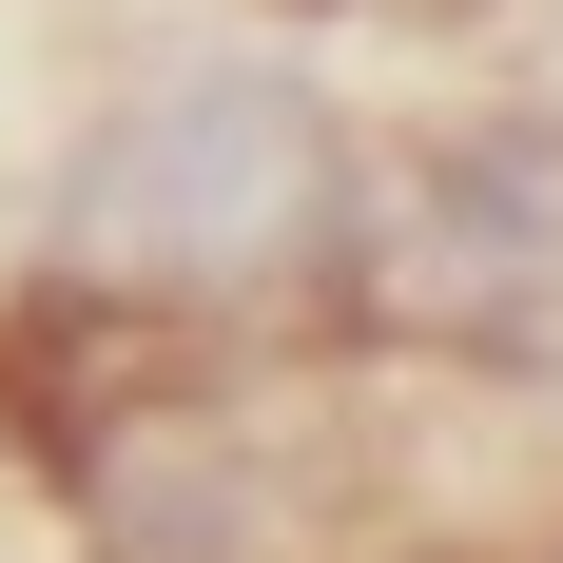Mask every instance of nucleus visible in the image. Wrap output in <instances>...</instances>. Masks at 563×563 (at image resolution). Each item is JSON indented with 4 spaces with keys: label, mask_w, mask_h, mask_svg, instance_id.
I'll list each match as a JSON object with an SVG mask.
<instances>
[{
    "label": "nucleus",
    "mask_w": 563,
    "mask_h": 563,
    "mask_svg": "<svg viewBox=\"0 0 563 563\" xmlns=\"http://www.w3.org/2000/svg\"><path fill=\"white\" fill-rule=\"evenodd\" d=\"M350 136L291 58H175L58 156V214H40V273L58 311H98L136 350H233L273 311H331L350 273Z\"/></svg>",
    "instance_id": "obj_1"
},
{
    "label": "nucleus",
    "mask_w": 563,
    "mask_h": 563,
    "mask_svg": "<svg viewBox=\"0 0 563 563\" xmlns=\"http://www.w3.org/2000/svg\"><path fill=\"white\" fill-rule=\"evenodd\" d=\"M331 311L486 389H563V117H466L408 175H369Z\"/></svg>",
    "instance_id": "obj_2"
}]
</instances>
